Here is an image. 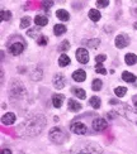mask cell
I'll return each instance as SVG.
<instances>
[{
	"mask_svg": "<svg viewBox=\"0 0 137 154\" xmlns=\"http://www.w3.org/2000/svg\"><path fill=\"white\" fill-rule=\"evenodd\" d=\"M107 126H108L107 121L102 118H98V119L93 120V129L95 131H103L104 129H107Z\"/></svg>",
	"mask_w": 137,
	"mask_h": 154,
	"instance_id": "ba28073f",
	"label": "cell"
},
{
	"mask_svg": "<svg viewBox=\"0 0 137 154\" xmlns=\"http://www.w3.org/2000/svg\"><path fill=\"white\" fill-rule=\"evenodd\" d=\"M66 30H67V28H66V25H64V24H56L55 27H54V33L56 35H61Z\"/></svg>",
	"mask_w": 137,
	"mask_h": 154,
	"instance_id": "d6986e66",
	"label": "cell"
},
{
	"mask_svg": "<svg viewBox=\"0 0 137 154\" xmlns=\"http://www.w3.org/2000/svg\"><path fill=\"white\" fill-rule=\"evenodd\" d=\"M67 65H70V57L67 54H61L60 58H58V66L61 67H66Z\"/></svg>",
	"mask_w": 137,
	"mask_h": 154,
	"instance_id": "e0dca14e",
	"label": "cell"
},
{
	"mask_svg": "<svg viewBox=\"0 0 137 154\" xmlns=\"http://www.w3.org/2000/svg\"><path fill=\"white\" fill-rule=\"evenodd\" d=\"M71 92H73L75 96H77V97H79V99H85V97H86V92L84 91L83 88L73 87V88H71Z\"/></svg>",
	"mask_w": 137,
	"mask_h": 154,
	"instance_id": "44dd1931",
	"label": "cell"
},
{
	"mask_svg": "<svg viewBox=\"0 0 137 154\" xmlns=\"http://www.w3.org/2000/svg\"><path fill=\"white\" fill-rule=\"evenodd\" d=\"M116 115H117V112H116V111H110V112H108V114H107V118L112 120V119H114V118H116Z\"/></svg>",
	"mask_w": 137,
	"mask_h": 154,
	"instance_id": "836d02e7",
	"label": "cell"
},
{
	"mask_svg": "<svg viewBox=\"0 0 137 154\" xmlns=\"http://www.w3.org/2000/svg\"><path fill=\"white\" fill-rule=\"evenodd\" d=\"M70 130L73 131L74 134H77V135H84V134L88 133V128L85 124L80 123V121H77V123H73L70 126Z\"/></svg>",
	"mask_w": 137,
	"mask_h": 154,
	"instance_id": "277c9868",
	"label": "cell"
},
{
	"mask_svg": "<svg viewBox=\"0 0 137 154\" xmlns=\"http://www.w3.org/2000/svg\"><path fill=\"white\" fill-rule=\"evenodd\" d=\"M10 18H11V11H9V10H2V20L3 22L10 20Z\"/></svg>",
	"mask_w": 137,
	"mask_h": 154,
	"instance_id": "83f0119b",
	"label": "cell"
},
{
	"mask_svg": "<svg viewBox=\"0 0 137 154\" xmlns=\"http://www.w3.org/2000/svg\"><path fill=\"white\" fill-rule=\"evenodd\" d=\"M73 79L76 82H83V81H85V79H86V73H85L84 69H76V71L73 73Z\"/></svg>",
	"mask_w": 137,
	"mask_h": 154,
	"instance_id": "7c38bea8",
	"label": "cell"
},
{
	"mask_svg": "<svg viewBox=\"0 0 137 154\" xmlns=\"http://www.w3.org/2000/svg\"><path fill=\"white\" fill-rule=\"evenodd\" d=\"M24 51V44L22 42H15L9 46V52L13 56H19Z\"/></svg>",
	"mask_w": 137,
	"mask_h": 154,
	"instance_id": "52a82bcc",
	"label": "cell"
},
{
	"mask_svg": "<svg viewBox=\"0 0 137 154\" xmlns=\"http://www.w3.org/2000/svg\"><path fill=\"white\" fill-rule=\"evenodd\" d=\"M15 120H17V116H15L14 112H6L5 115H3L2 123L4 125H11V124L15 123Z\"/></svg>",
	"mask_w": 137,
	"mask_h": 154,
	"instance_id": "30bf717a",
	"label": "cell"
},
{
	"mask_svg": "<svg viewBox=\"0 0 137 154\" xmlns=\"http://www.w3.org/2000/svg\"><path fill=\"white\" fill-rule=\"evenodd\" d=\"M89 104H90V106H91V107H94V109H99V107H100V105H102V101H100V99L98 97V96H93V97H90Z\"/></svg>",
	"mask_w": 137,
	"mask_h": 154,
	"instance_id": "7402d4cb",
	"label": "cell"
},
{
	"mask_svg": "<svg viewBox=\"0 0 137 154\" xmlns=\"http://www.w3.org/2000/svg\"><path fill=\"white\" fill-rule=\"evenodd\" d=\"M133 28H135V29H137V22L133 24Z\"/></svg>",
	"mask_w": 137,
	"mask_h": 154,
	"instance_id": "d590c367",
	"label": "cell"
},
{
	"mask_svg": "<svg viewBox=\"0 0 137 154\" xmlns=\"http://www.w3.org/2000/svg\"><path fill=\"white\" fill-rule=\"evenodd\" d=\"M135 106H136V107H137V101H135Z\"/></svg>",
	"mask_w": 137,
	"mask_h": 154,
	"instance_id": "8d00e7d4",
	"label": "cell"
},
{
	"mask_svg": "<svg viewBox=\"0 0 137 154\" xmlns=\"http://www.w3.org/2000/svg\"><path fill=\"white\" fill-rule=\"evenodd\" d=\"M122 79H123V81H126V82H135L137 80V77L133 73H131V72L125 71L122 73Z\"/></svg>",
	"mask_w": 137,
	"mask_h": 154,
	"instance_id": "ffe728a7",
	"label": "cell"
},
{
	"mask_svg": "<svg viewBox=\"0 0 137 154\" xmlns=\"http://www.w3.org/2000/svg\"><path fill=\"white\" fill-rule=\"evenodd\" d=\"M129 43V38L126 34H119L116 37V47L117 48H125L126 46H128Z\"/></svg>",
	"mask_w": 137,
	"mask_h": 154,
	"instance_id": "9c48e42d",
	"label": "cell"
},
{
	"mask_svg": "<svg viewBox=\"0 0 137 154\" xmlns=\"http://www.w3.org/2000/svg\"><path fill=\"white\" fill-rule=\"evenodd\" d=\"M66 134L62 131V129H60L58 126L52 128L50 130V139L51 142H54L55 144H62L65 140H66Z\"/></svg>",
	"mask_w": 137,
	"mask_h": 154,
	"instance_id": "3957f363",
	"label": "cell"
},
{
	"mask_svg": "<svg viewBox=\"0 0 137 154\" xmlns=\"http://www.w3.org/2000/svg\"><path fill=\"white\" fill-rule=\"evenodd\" d=\"M95 71H96L98 73H102V75H107V69L103 67V65H102V63H96Z\"/></svg>",
	"mask_w": 137,
	"mask_h": 154,
	"instance_id": "f1b7e54d",
	"label": "cell"
},
{
	"mask_svg": "<svg viewBox=\"0 0 137 154\" xmlns=\"http://www.w3.org/2000/svg\"><path fill=\"white\" fill-rule=\"evenodd\" d=\"M29 25H31V18L29 17L22 18V20H21V28L22 29H25V28H28Z\"/></svg>",
	"mask_w": 137,
	"mask_h": 154,
	"instance_id": "484cf974",
	"label": "cell"
},
{
	"mask_svg": "<svg viewBox=\"0 0 137 154\" xmlns=\"http://www.w3.org/2000/svg\"><path fill=\"white\" fill-rule=\"evenodd\" d=\"M34 23L38 27H44V25H47V23H48V18L44 15H36Z\"/></svg>",
	"mask_w": 137,
	"mask_h": 154,
	"instance_id": "5bb4252c",
	"label": "cell"
},
{
	"mask_svg": "<svg viewBox=\"0 0 137 154\" xmlns=\"http://www.w3.org/2000/svg\"><path fill=\"white\" fill-rule=\"evenodd\" d=\"M65 97H64V95H60V94H55V95H52V104H54L55 107H61L62 106V102H64Z\"/></svg>",
	"mask_w": 137,
	"mask_h": 154,
	"instance_id": "4fadbf2b",
	"label": "cell"
},
{
	"mask_svg": "<svg viewBox=\"0 0 137 154\" xmlns=\"http://www.w3.org/2000/svg\"><path fill=\"white\" fill-rule=\"evenodd\" d=\"M102 85H103L102 80L95 79V80L93 81V83H91V88H93L94 91H99V90H102Z\"/></svg>",
	"mask_w": 137,
	"mask_h": 154,
	"instance_id": "d4e9b609",
	"label": "cell"
},
{
	"mask_svg": "<svg viewBox=\"0 0 137 154\" xmlns=\"http://www.w3.org/2000/svg\"><path fill=\"white\" fill-rule=\"evenodd\" d=\"M126 92H127V88L123 87V86H118V87L114 88V94H116V96H118V97H122V96H125Z\"/></svg>",
	"mask_w": 137,
	"mask_h": 154,
	"instance_id": "cb8c5ba5",
	"label": "cell"
},
{
	"mask_svg": "<svg viewBox=\"0 0 137 154\" xmlns=\"http://www.w3.org/2000/svg\"><path fill=\"white\" fill-rule=\"evenodd\" d=\"M100 13H99V10L98 9H90L89 10V18L91 19L93 22H98L100 19Z\"/></svg>",
	"mask_w": 137,
	"mask_h": 154,
	"instance_id": "ac0fdd59",
	"label": "cell"
},
{
	"mask_svg": "<svg viewBox=\"0 0 137 154\" xmlns=\"http://www.w3.org/2000/svg\"><path fill=\"white\" fill-rule=\"evenodd\" d=\"M125 62L127 63L128 66H133L137 63V56L135 53H127L125 57Z\"/></svg>",
	"mask_w": 137,
	"mask_h": 154,
	"instance_id": "2e32d148",
	"label": "cell"
},
{
	"mask_svg": "<svg viewBox=\"0 0 137 154\" xmlns=\"http://www.w3.org/2000/svg\"><path fill=\"white\" fill-rule=\"evenodd\" d=\"M56 17L60 19V20H62V22H66V20H69V19H70V14L65 9H58L56 11Z\"/></svg>",
	"mask_w": 137,
	"mask_h": 154,
	"instance_id": "9a60e30c",
	"label": "cell"
},
{
	"mask_svg": "<svg viewBox=\"0 0 137 154\" xmlns=\"http://www.w3.org/2000/svg\"><path fill=\"white\" fill-rule=\"evenodd\" d=\"M71 153L73 154H100L103 153V148L95 143H85L83 146L75 145L71 149Z\"/></svg>",
	"mask_w": 137,
	"mask_h": 154,
	"instance_id": "7a4b0ae2",
	"label": "cell"
},
{
	"mask_svg": "<svg viewBox=\"0 0 137 154\" xmlns=\"http://www.w3.org/2000/svg\"><path fill=\"white\" fill-rule=\"evenodd\" d=\"M52 82H54V87H56L57 90H61L66 85V79H65V76L62 73H57V75H55Z\"/></svg>",
	"mask_w": 137,
	"mask_h": 154,
	"instance_id": "8992f818",
	"label": "cell"
},
{
	"mask_svg": "<svg viewBox=\"0 0 137 154\" xmlns=\"http://www.w3.org/2000/svg\"><path fill=\"white\" fill-rule=\"evenodd\" d=\"M2 154H11V152H10V149H3Z\"/></svg>",
	"mask_w": 137,
	"mask_h": 154,
	"instance_id": "e575fe53",
	"label": "cell"
},
{
	"mask_svg": "<svg viewBox=\"0 0 137 154\" xmlns=\"http://www.w3.org/2000/svg\"><path fill=\"white\" fill-rule=\"evenodd\" d=\"M81 104H79L76 100H74V99H70L69 101H67V109L70 111H73V112H77V111H80L81 110Z\"/></svg>",
	"mask_w": 137,
	"mask_h": 154,
	"instance_id": "8fae6325",
	"label": "cell"
},
{
	"mask_svg": "<svg viewBox=\"0 0 137 154\" xmlns=\"http://www.w3.org/2000/svg\"><path fill=\"white\" fill-rule=\"evenodd\" d=\"M106 60H107V56H106V54H98V56L95 57L96 63H102V62H104Z\"/></svg>",
	"mask_w": 137,
	"mask_h": 154,
	"instance_id": "1f68e13d",
	"label": "cell"
},
{
	"mask_svg": "<svg viewBox=\"0 0 137 154\" xmlns=\"http://www.w3.org/2000/svg\"><path fill=\"white\" fill-rule=\"evenodd\" d=\"M107 5H109L108 0H98V2H96V6H98V8H106Z\"/></svg>",
	"mask_w": 137,
	"mask_h": 154,
	"instance_id": "4dcf8cb0",
	"label": "cell"
},
{
	"mask_svg": "<svg viewBox=\"0 0 137 154\" xmlns=\"http://www.w3.org/2000/svg\"><path fill=\"white\" fill-rule=\"evenodd\" d=\"M70 48V43H69V41H62L61 43H60V46H58V51L60 52H65V51H67Z\"/></svg>",
	"mask_w": 137,
	"mask_h": 154,
	"instance_id": "4316f807",
	"label": "cell"
},
{
	"mask_svg": "<svg viewBox=\"0 0 137 154\" xmlns=\"http://www.w3.org/2000/svg\"><path fill=\"white\" fill-rule=\"evenodd\" d=\"M47 42H48V39H47V37H44V35H40L37 39V43L40 44V46H46Z\"/></svg>",
	"mask_w": 137,
	"mask_h": 154,
	"instance_id": "f546056e",
	"label": "cell"
},
{
	"mask_svg": "<svg viewBox=\"0 0 137 154\" xmlns=\"http://www.w3.org/2000/svg\"><path fill=\"white\" fill-rule=\"evenodd\" d=\"M76 60L79 61L80 63H83V65H85V63L89 62V53H88V51L85 48H79V49H76Z\"/></svg>",
	"mask_w": 137,
	"mask_h": 154,
	"instance_id": "5b68a950",
	"label": "cell"
},
{
	"mask_svg": "<svg viewBox=\"0 0 137 154\" xmlns=\"http://www.w3.org/2000/svg\"><path fill=\"white\" fill-rule=\"evenodd\" d=\"M83 43H84V44H88V47H90V48H96V47L100 44V39H98V38H94V39L84 41Z\"/></svg>",
	"mask_w": 137,
	"mask_h": 154,
	"instance_id": "603a6c76",
	"label": "cell"
},
{
	"mask_svg": "<svg viewBox=\"0 0 137 154\" xmlns=\"http://www.w3.org/2000/svg\"><path fill=\"white\" fill-rule=\"evenodd\" d=\"M46 124V119L43 115H32L23 124L19 125V133L22 135H37Z\"/></svg>",
	"mask_w": 137,
	"mask_h": 154,
	"instance_id": "6da1fadb",
	"label": "cell"
},
{
	"mask_svg": "<svg viewBox=\"0 0 137 154\" xmlns=\"http://www.w3.org/2000/svg\"><path fill=\"white\" fill-rule=\"evenodd\" d=\"M52 5H54V2H43L42 3V8L43 9H50Z\"/></svg>",
	"mask_w": 137,
	"mask_h": 154,
	"instance_id": "d6a6232c",
	"label": "cell"
}]
</instances>
